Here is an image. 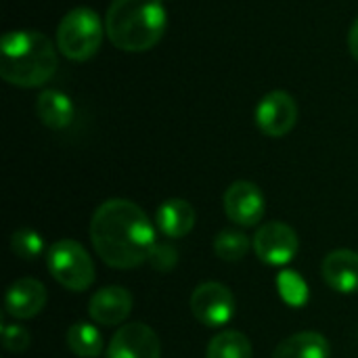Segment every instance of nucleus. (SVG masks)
<instances>
[{
	"label": "nucleus",
	"instance_id": "f257e3e1",
	"mask_svg": "<svg viewBox=\"0 0 358 358\" xmlns=\"http://www.w3.org/2000/svg\"><path fill=\"white\" fill-rule=\"evenodd\" d=\"M90 241L96 256L111 268L128 271L149 262L155 229L141 206L128 199H107L90 220Z\"/></svg>",
	"mask_w": 358,
	"mask_h": 358
},
{
	"label": "nucleus",
	"instance_id": "f03ea898",
	"mask_svg": "<svg viewBox=\"0 0 358 358\" xmlns=\"http://www.w3.org/2000/svg\"><path fill=\"white\" fill-rule=\"evenodd\" d=\"M57 50L52 42L36 29L6 31L0 44V76L21 88L46 84L57 71Z\"/></svg>",
	"mask_w": 358,
	"mask_h": 358
},
{
	"label": "nucleus",
	"instance_id": "7ed1b4c3",
	"mask_svg": "<svg viewBox=\"0 0 358 358\" xmlns=\"http://www.w3.org/2000/svg\"><path fill=\"white\" fill-rule=\"evenodd\" d=\"M164 0H113L105 15V31L124 52H147L166 34Z\"/></svg>",
	"mask_w": 358,
	"mask_h": 358
},
{
	"label": "nucleus",
	"instance_id": "20e7f679",
	"mask_svg": "<svg viewBox=\"0 0 358 358\" xmlns=\"http://www.w3.org/2000/svg\"><path fill=\"white\" fill-rule=\"evenodd\" d=\"M105 23L88 6L71 8L57 27V48L71 61H88L101 48Z\"/></svg>",
	"mask_w": 358,
	"mask_h": 358
},
{
	"label": "nucleus",
	"instance_id": "39448f33",
	"mask_svg": "<svg viewBox=\"0 0 358 358\" xmlns=\"http://www.w3.org/2000/svg\"><path fill=\"white\" fill-rule=\"evenodd\" d=\"M46 266L52 279L69 292H86L96 277L94 262L76 239H59L46 252Z\"/></svg>",
	"mask_w": 358,
	"mask_h": 358
},
{
	"label": "nucleus",
	"instance_id": "423d86ee",
	"mask_svg": "<svg viewBox=\"0 0 358 358\" xmlns=\"http://www.w3.org/2000/svg\"><path fill=\"white\" fill-rule=\"evenodd\" d=\"M235 310H237V300L233 292L218 281L201 283L191 294L193 317L210 329L229 325L235 317Z\"/></svg>",
	"mask_w": 358,
	"mask_h": 358
},
{
	"label": "nucleus",
	"instance_id": "0eeeda50",
	"mask_svg": "<svg viewBox=\"0 0 358 358\" xmlns=\"http://www.w3.org/2000/svg\"><path fill=\"white\" fill-rule=\"evenodd\" d=\"M252 245H254L258 260L268 266H285L300 252L298 233L289 224L279 222V220L262 224L256 231Z\"/></svg>",
	"mask_w": 358,
	"mask_h": 358
},
{
	"label": "nucleus",
	"instance_id": "6e6552de",
	"mask_svg": "<svg viewBox=\"0 0 358 358\" xmlns=\"http://www.w3.org/2000/svg\"><path fill=\"white\" fill-rule=\"evenodd\" d=\"M256 126L262 134L281 138L289 134L298 122V103L285 90H273L260 99L254 113Z\"/></svg>",
	"mask_w": 358,
	"mask_h": 358
},
{
	"label": "nucleus",
	"instance_id": "1a4fd4ad",
	"mask_svg": "<svg viewBox=\"0 0 358 358\" xmlns=\"http://www.w3.org/2000/svg\"><path fill=\"white\" fill-rule=\"evenodd\" d=\"M224 212L231 222L243 229L256 227L266 212L264 193L250 180H237L224 191Z\"/></svg>",
	"mask_w": 358,
	"mask_h": 358
},
{
	"label": "nucleus",
	"instance_id": "9d476101",
	"mask_svg": "<svg viewBox=\"0 0 358 358\" xmlns=\"http://www.w3.org/2000/svg\"><path fill=\"white\" fill-rule=\"evenodd\" d=\"M107 358H162V344L149 325L128 323L113 334Z\"/></svg>",
	"mask_w": 358,
	"mask_h": 358
},
{
	"label": "nucleus",
	"instance_id": "9b49d317",
	"mask_svg": "<svg viewBox=\"0 0 358 358\" xmlns=\"http://www.w3.org/2000/svg\"><path fill=\"white\" fill-rule=\"evenodd\" d=\"M132 294L126 287L109 285L99 289L88 302V315L96 325H122L132 313Z\"/></svg>",
	"mask_w": 358,
	"mask_h": 358
},
{
	"label": "nucleus",
	"instance_id": "f8f14e48",
	"mask_svg": "<svg viewBox=\"0 0 358 358\" xmlns=\"http://www.w3.org/2000/svg\"><path fill=\"white\" fill-rule=\"evenodd\" d=\"M48 294L46 287L31 277H23L17 279L4 296V313L10 315L17 321H25V319H34L36 315H40L46 306Z\"/></svg>",
	"mask_w": 358,
	"mask_h": 358
},
{
	"label": "nucleus",
	"instance_id": "ddd939ff",
	"mask_svg": "<svg viewBox=\"0 0 358 358\" xmlns=\"http://www.w3.org/2000/svg\"><path fill=\"white\" fill-rule=\"evenodd\" d=\"M321 273L325 283L344 296L358 292V252L334 250L323 258Z\"/></svg>",
	"mask_w": 358,
	"mask_h": 358
},
{
	"label": "nucleus",
	"instance_id": "4468645a",
	"mask_svg": "<svg viewBox=\"0 0 358 358\" xmlns=\"http://www.w3.org/2000/svg\"><path fill=\"white\" fill-rule=\"evenodd\" d=\"M197 214L195 208L187 199H166L155 210V224L168 239H182L187 237L195 227Z\"/></svg>",
	"mask_w": 358,
	"mask_h": 358
},
{
	"label": "nucleus",
	"instance_id": "2eb2a0df",
	"mask_svg": "<svg viewBox=\"0 0 358 358\" xmlns=\"http://www.w3.org/2000/svg\"><path fill=\"white\" fill-rule=\"evenodd\" d=\"M273 358H331V344L319 331H300L279 342Z\"/></svg>",
	"mask_w": 358,
	"mask_h": 358
},
{
	"label": "nucleus",
	"instance_id": "dca6fc26",
	"mask_svg": "<svg viewBox=\"0 0 358 358\" xmlns=\"http://www.w3.org/2000/svg\"><path fill=\"white\" fill-rule=\"evenodd\" d=\"M36 113L40 122L50 130H63L73 122L76 109L71 99L61 90H44L36 99Z\"/></svg>",
	"mask_w": 358,
	"mask_h": 358
},
{
	"label": "nucleus",
	"instance_id": "f3484780",
	"mask_svg": "<svg viewBox=\"0 0 358 358\" xmlns=\"http://www.w3.org/2000/svg\"><path fill=\"white\" fill-rule=\"evenodd\" d=\"M67 348L80 358H96L103 352V334L96 325L86 321H76L65 334Z\"/></svg>",
	"mask_w": 358,
	"mask_h": 358
},
{
	"label": "nucleus",
	"instance_id": "a211bd4d",
	"mask_svg": "<svg viewBox=\"0 0 358 358\" xmlns=\"http://www.w3.org/2000/svg\"><path fill=\"white\" fill-rule=\"evenodd\" d=\"M206 358H254V348L245 334L227 329L210 340Z\"/></svg>",
	"mask_w": 358,
	"mask_h": 358
},
{
	"label": "nucleus",
	"instance_id": "6ab92c4d",
	"mask_svg": "<svg viewBox=\"0 0 358 358\" xmlns=\"http://www.w3.org/2000/svg\"><path fill=\"white\" fill-rule=\"evenodd\" d=\"M252 241L245 233L235 229H224L214 237V254L224 262H239L248 256Z\"/></svg>",
	"mask_w": 358,
	"mask_h": 358
},
{
	"label": "nucleus",
	"instance_id": "aec40b11",
	"mask_svg": "<svg viewBox=\"0 0 358 358\" xmlns=\"http://www.w3.org/2000/svg\"><path fill=\"white\" fill-rule=\"evenodd\" d=\"M10 252L25 262L38 260L44 252V239L34 229H17L10 235Z\"/></svg>",
	"mask_w": 358,
	"mask_h": 358
},
{
	"label": "nucleus",
	"instance_id": "412c9836",
	"mask_svg": "<svg viewBox=\"0 0 358 358\" xmlns=\"http://www.w3.org/2000/svg\"><path fill=\"white\" fill-rule=\"evenodd\" d=\"M31 344V334L17 323L2 325V346L8 352H25Z\"/></svg>",
	"mask_w": 358,
	"mask_h": 358
},
{
	"label": "nucleus",
	"instance_id": "4be33fe9",
	"mask_svg": "<svg viewBox=\"0 0 358 358\" xmlns=\"http://www.w3.org/2000/svg\"><path fill=\"white\" fill-rule=\"evenodd\" d=\"M149 262L155 271L159 273H168L176 266L178 262V252L170 245V243H155L151 256H149Z\"/></svg>",
	"mask_w": 358,
	"mask_h": 358
},
{
	"label": "nucleus",
	"instance_id": "5701e85b",
	"mask_svg": "<svg viewBox=\"0 0 358 358\" xmlns=\"http://www.w3.org/2000/svg\"><path fill=\"white\" fill-rule=\"evenodd\" d=\"M279 283H281V289H283V298L287 302L300 304V302L306 300V285H304V281H300L296 277V273H283Z\"/></svg>",
	"mask_w": 358,
	"mask_h": 358
},
{
	"label": "nucleus",
	"instance_id": "b1692460",
	"mask_svg": "<svg viewBox=\"0 0 358 358\" xmlns=\"http://www.w3.org/2000/svg\"><path fill=\"white\" fill-rule=\"evenodd\" d=\"M348 48H350V55L358 61V19L348 31Z\"/></svg>",
	"mask_w": 358,
	"mask_h": 358
}]
</instances>
